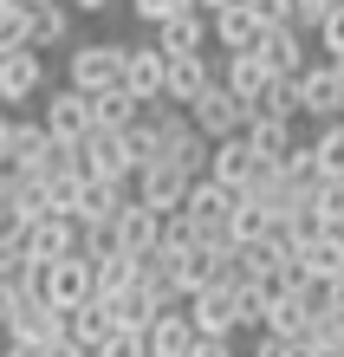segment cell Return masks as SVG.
I'll use <instances>...</instances> for the list:
<instances>
[{
    "label": "cell",
    "mask_w": 344,
    "mask_h": 357,
    "mask_svg": "<svg viewBox=\"0 0 344 357\" xmlns=\"http://www.w3.org/2000/svg\"><path fill=\"white\" fill-rule=\"evenodd\" d=\"M124 59H130V46H111V39H78V46L66 52V85H78L84 98H98V91L124 85Z\"/></svg>",
    "instance_id": "1"
},
{
    "label": "cell",
    "mask_w": 344,
    "mask_h": 357,
    "mask_svg": "<svg viewBox=\"0 0 344 357\" xmlns=\"http://www.w3.org/2000/svg\"><path fill=\"white\" fill-rule=\"evenodd\" d=\"M188 117H195V130H202L208 143H221V137H241L247 123H253V104H247L241 91H227V78H214V85L188 104Z\"/></svg>",
    "instance_id": "2"
},
{
    "label": "cell",
    "mask_w": 344,
    "mask_h": 357,
    "mask_svg": "<svg viewBox=\"0 0 344 357\" xmlns=\"http://www.w3.org/2000/svg\"><path fill=\"white\" fill-rule=\"evenodd\" d=\"M72 331V312L66 305H52L46 292H20V312H13V325L0 331V338H33V344H59Z\"/></svg>",
    "instance_id": "3"
},
{
    "label": "cell",
    "mask_w": 344,
    "mask_h": 357,
    "mask_svg": "<svg viewBox=\"0 0 344 357\" xmlns=\"http://www.w3.org/2000/svg\"><path fill=\"white\" fill-rule=\"evenodd\" d=\"M78 241H84L78 215H59V208H46V215H33V221H27V234H20V247H27V260H66V254H78Z\"/></svg>",
    "instance_id": "4"
},
{
    "label": "cell",
    "mask_w": 344,
    "mask_h": 357,
    "mask_svg": "<svg viewBox=\"0 0 344 357\" xmlns=\"http://www.w3.org/2000/svg\"><path fill=\"white\" fill-rule=\"evenodd\" d=\"M130 188H137V202H149V208H163V215H176V208L188 202V188H195V176H188L182 162H169V156H156V162H143V169L130 176Z\"/></svg>",
    "instance_id": "5"
},
{
    "label": "cell",
    "mask_w": 344,
    "mask_h": 357,
    "mask_svg": "<svg viewBox=\"0 0 344 357\" xmlns=\"http://www.w3.org/2000/svg\"><path fill=\"white\" fill-rule=\"evenodd\" d=\"M234 208H241V188L214 182V176H195V188H188V202H182V215L195 221V227H202V241H208V234H227Z\"/></svg>",
    "instance_id": "6"
},
{
    "label": "cell",
    "mask_w": 344,
    "mask_h": 357,
    "mask_svg": "<svg viewBox=\"0 0 344 357\" xmlns=\"http://www.w3.org/2000/svg\"><path fill=\"white\" fill-rule=\"evenodd\" d=\"M33 292H46V299L52 305H84V299H91V260H84V254H66V260H39V286Z\"/></svg>",
    "instance_id": "7"
},
{
    "label": "cell",
    "mask_w": 344,
    "mask_h": 357,
    "mask_svg": "<svg viewBox=\"0 0 344 357\" xmlns=\"http://www.w3.org/2000/svg\"><path fill=\"white\" fill-rule=\"evenodd\" d=\"M299 104H306L312 123L344 117V72H338V59H318V66L299 72Z\"/></svg>",
    "instance_id": "8"
},
{
    "label": "cell",
    "mask_w": 344,
    "mask_h": 357,
    "mask_svg": "<svg viewBox=\"0 0 344 357\" xmlns=\"http://www.w3.org/2000/svg\"><path fill=\"white\" fill-rule=\"evenodd\" d=\"M188 319H195V331H208V338H234V331H241L234 280H214V286H202V292H188Z\"/></svg>",
    "instance_id": "9"
},
{
    "label": "cell",
    "mask_w": 344,
    "mask_h": 357,
    "mask_svg": "<svg viewBox=\"0 0 344 357\" xmlns=\"http://www.w3.org/2000/svg\"><path fill=\"white\" fill-rule=\"evenodd\" d=\"M39 123H46L59 143H84V137H91V98H84L78 85H59V91H46Z\"/></svg>",
    "instance_id": "10"
},
{
    "label": "cell",
    "mask_w": 344,
    "mask_h": 357,
    "mask_svg": "<svg viewBox=\"0 0 344 357\" xmlns=\"http://www.w3.org/2000/svg\"><path fill=\"white\" fill-rule=\"evenodd\" d=\"M72 156H78V169H84V176H111V182H130V176H137L130 150H124V130H91Z\"/></svg>",
    "instance_id": "11"
},
{
    "label": "cell",
    "mask_w": 344,
    "mask_h": 357,
    "mask_svg": "<svg viewBox=\"0 0 344 357\" xmlns=\"http://www.w3.org/2000/svg\"><path fill=\"white\" fill-rule=\"evenodd\" d=\"M39 91H46V59H39V46L0 52V98L7 104H33Z\"/></svg>",
    "instance_id": "12"
},
{
    "label": "cell",
    "mask_w": 344,
    "mask_h": 357,
    "mask_svg": "<svg viewBox=\"0 0 344 357\" xmlns=\"http://www.w3.org/2000/svg\"><path fill=\"white\" fill-rule=\"evenodd\" d=\"M137 188L130 182H111V176H84V195H78V227H117V215L130 208Z\"/></svg>",
    "instance_id": "13"
},
{
    "label": "cell",
    "mask_w": 344,
    "mask_h": 357,
    "mask_svg": "<svg viewBox=\"0 0 344 357\" xmlns=\"http://www.w3.org/2000/svg\"><path fill=\"white\" fill-rule=\"evenodd\" d=\"M156 46L176 59V52H208V39H214V20L202 13V7H182V13H169V20H156Z\"/></svg>",
    "instance_id": "14"
},
{
    "label": "cell",
    "mask_w": 344,
    "mask_h": 357,
    "mask_svg": "<svg viewBox=\"0 0 344 357\" xmlns=\"http://www.w3.org/2000/svg\"><path fill=\"white\" fill-rule=\"evenodd\" d=\"M124 85H130L143 104H156V98H163V85H169V52L156 46V39L130 46V59H124Z\"/></svg>",
    "instance_id": "15"
},
{
    "label": "cell",
    "mask_w": 344,
    "mask_h": 357,
    "mask_svg": "<svg viewBox=\"0 0 344 357\" xmlns=\"http://www.w3.org/2000/svg\"><path fill=\"white\" fill-rule=\"evenodd\" d=\"M208 20H214V46L221 52H247V46H260V33H267V20H260L253 0H234V7L208 13Z\"/></svg>",
    "instance_id": "16"
},
{
    "label": "cell",
    "mask_w": 344,
    "mask_h": 357,
    "mask_svg": "<svg viewBox=\"0 0 344 357\" xmlns=\"http://www.w3.org/2000/svg\"><path fill=\"white\" fill-rule=\"evenodd\" d=\"M117 247H124V254H156V247H163V208H149V202H137L130 195V208H124V215H117Z\"/></svg>",
    "instance_id": "17"
},
{
    "label": "cell",
    "mask_w": 344,
    "mask_h": 357,
    "mask_svg": "<svg viewBox=\"0 0 344 357\" xmlns=\"http://www.w3.org/2000/svg\"><path fill=\"white\" fill-rule=\"evenodd\" d=\"M208 176H214V182H227V188H247L253 176H260V150L247 143V130L214 143V156H208Z\"/></svg>",
    "instance_id": "18"
},
{
    "label": "cell",
    "mask_w": 344,
    "mask_h": 357,
    "mask_svg": "<svg viewBox=\"0 0 344 357\" xmlns=\"http://www.w3.org/2000/svg\"><path fill=\"white\" fill-rule=\"evenodd\" d=\"M214 78H221V72L208 66V52H176V59H169V85H163V98L188 111V104H195V98L214 85Z\"/></svg>",
    "instance_id": "19"
},
{
    "label": "cell",
    "mask_w": 344,
    "mask_h": 357,
    "mask_svg": "<svg viewBox=\"0 0 344 357\" xmlns=\"http://www.w3.org/2000/svg\"><path fill=\"white\" fill-rule=\"evenodd\" d=\"M221 78H227V91H241L247 104H260V98H267V85H273L279 72L267 66V52H260V46H247V52H227Z\"/></svg>",
    "instance_id": "20"
},
{
    "label": "cell",
    "mask_w": 344,
    "mask_h": 357,
    "mask_svg": "<svg viewBox=\"0 0 344 357\" xmlns=\"http://www.w3.org/2000/svg\"><path fill=\"white\" fill-rule=\"evenodd\" d=\"M66 338H78L84 351H104V344L117 338V312H111V299H98V292H91L84 305H72V331H66Z\"/></svg>",
    "instance_id": "21"
},
{
    "label": "cell",
    "mask_w": 344,
    "mask_h": 357,
    "mask_svg": "<svg viewBox=\"0 0 344 357\" xmlns=\"http://www.w3.org/2000/svg\"><path fill=\"white\" fill-rule=\"evenodd\" d=\"M260 52H267V66L273 72H286V78H299L312 66V52H306V26H267L260 33Z\"/></svg>",
    "instance_id": "22"
},
{
    "label": "cell",
    "mask_w": 344,
    "mask_h": 357,
    "mask_svg": "<svg viewBox=\"0 0 344 357\" xmlns=\"http://www.w3.org/2000/svg\"><path fill=\"white\" fill-rule=\"evenodd\" d=\"M202 331H195V319H188V305L176 312L169 305L156 325H149V357H188V344H195Z\"/></svg>",
    "instance_id": "23"
},
{
    "label": "cell",
    "mask_w": 344,
    "mask_h": 357,
    "mask_svg": "<svg viewBox=\"0 0 344 357\" xmlns=\"http://www.w3.org/2000/svg\"><path fill=\"white\" fill-rule=\"evenodd\" d=\"M137 117H143V98L130 85H111V91L91 98V130H130Z\"/></svg>",
    "instance_id": "24"
},
{
    "label": "cell",
    "mask_w": 344,
    "mask_h": 357,
    "mask_svg": "<svg viewBox=\"0 0 344 357\" xmlns=\"http://www.w3.org/2000/svg\"><path fill=\"white\" fill-rule=\"evenodd\" d=\"M299 273H306L312 286H331L338 273H344V234H318L299 247Z\"/></svg>",
    "instance_id": "25"
},
{
    "label": "cell",
    "mask_w": 344,
    "mask_h": 357,
    "mask_svg": "<svg viewBox=\"0 0 344 357\" xmlns=\"http://www.w3.org/2000/svg\"><path fill=\"white\" fill-rule=\"evenodd\" d=\"M137 273H143V260L124 254V247H111V254L91 260V286H98V299H117L124 286H137Z\"/></svg>",
    "instance_id": "26"
},
{
    "label": "cell",
    "mask_w": 344,
    "mask_h": 357,
    "mask_svg": "<svg viewBox=\"0 0 344 357\" xmlns=\"http://www.w3.org/2000/svg\"><path fill=\"white\" fill-rule=\"evenodd\" d=\"M247 143L260 150V162H279V156L299 143V130H292L286 117H253V123H247Z\"/></svg>",
    "instance_id": "27"
},
{
    "label": "cell",
    "mask_w": 344,
    "mask_h": 357,
    "mask_svg": "<svg viewBox=\"0 0 344 357\" xmlns=\"http://www.w3.org/2000/svg\"><path fill=\"white\" fill-rule=\"evenodd\" d=\"M72 39V0H46V7H33V46H66Z\"/></svg>",
    "instance_id": "28"
},
{
    "label": "cell",
    "mask_w": 344,
    "mask_h": 357,
    "mask_svg": "<svg viewBox=\"0 0 344 357\" xmlns=\"http://www.w3.org/2000/svg\"><path fill=\"white\" fill-rule=\"evenodd\" d=\"M253 117H286V123H299V117H306V104H299V78L279 72L273 85H267V98L253 104Z\"/></svg>",
    "instance_id": "29"
},
{
    "label": "cell",
    "mask_w": 344,
    "mask_h": 357,
    "mask_svg": "<svg viewBox=\"0 0 344 357\" xmlns=\"http://www.w3.org/2000/svg\"><path fill=\"white\" fill-rule=\"evenodd\" d=\"M33 46V7L27 0H0V52Z\"/></svg>",
    "instance_id": "30"
},
{
    "label": "cell",
    "mask_w": 344,
    "mask_h": 357,
    "mask_svg": "<svg viewBox=\"0 0 344 357\" xmlns=\"http://www.w3.org/2000/svg\"><path fill=\"white\" fill-rule=\"evenodd\" d=\"M306 344H312L318 357H344V312H338V305H318V319H312V331H306Z\"/></svg>",
    "instance_id": "31"
},
{
    "label": "cell",
    "mask_w": 344,
    "mask_h": 357,
    "mask_svg": "<svg viewBox=\"0 0 344 357\" xmlns=\"http://www.w3.org/2000/svg\"><path fill=\"white\" fill-rule=\"evenodd\" d=\"M273 227H279V221L267 215V208L241 195V208H234V221H227V234H234V241H241V247H253V241H267V234H273Z\"/></svg>",
    "instance_id": "32"
},
{
    "label": "cell",
    "mask_w": 344,
    "mask_h": 357,
    "mask_svg": "<svg viewBox=\"0 0 344 357\" xmlns=\"http://www.w3.org/2000/svg\"><path fill=\"white\" fill-rule=\"evenodd\" d=\"M312 150H318V169H325V176H344V117H331V123H318V137H312Z\"/></svg>",
    "instance_id": "33"
},
{
    "label": "cell",
    "mask_w": 344,
    "mask_h": 357,
    "mask_svg": "<svg viewBox=\"0 0 344 357\" xmlns=\"http://www.w3.org/2000/svg\"><path fill=\"white\" fill-rule=\"evenodd\" d=\"M312 208H318V221H325V234H338L344 227V176H325L312 188Z\"/></svg>",
    "instance_id": "34"
},
{
    "label": "cell",
    "mask_w": 344,
    "mask_h": 357,
    "mask_svg": "<svg viewBox=\"0 0 344 357\" xmlns=\"http://www.w3.org/2000/svg\"><path fill=\"white\" fill-rule=\"evenodd\" d=\"M318 52H325V59H344V0H338V7L325 13V20H318Z\"/></svg>",
    "instance_id": "35"
},
{
    "label": "cell",
    "mask_w": 344,
    "mask_h": 357,
    "mask_svg": "<svg viewBox=\"0 0 344 357\" xmlns=\"http://www.w3.org/2000/svg\"><path fill=\"white\" fill-rule=\"evenodd\" d=\"M91 357H149V331H117L104 351H91Z\"/></svg>",
    "instance_id": "36"
},
{
    "label": "cell",
    "mask_w": 344,
    "mask_h": 357,
    "mask_svg": "<svg viewBox=\"0 0 344 357\" xmlns=\"http://www.w3.org/2000/svg\"><path fill=\"white\" fill-rule=\"evenodd\" d=\"M182 7H195V0H130V13L143 20V26H156V20H169V13H182Z\"/></svg>",
    "instance_id": "37"
},
{
    "label": "cell",
    "mask_w": 344,
    "mask_h": 357,
    "mask_svg": "<svg viewBox=\"0 0 344 357\" xmlns=\"http://www.w3.org/2000/svg\"><path fill=\"white\" fill-rule=\"evenodd\" d=\"M267 26H299V0H253Z\"/></svg>",
    "instance_id": "38"
},
{
    "label": "cell",
    "mask_w": 344,
    "mask_h": 357,
    "mask_svg": "<svg viewBox=\"0 0 344 357\" xmlns=\"http://www.w3.org/2000/svg\"><path fill=\"white\" fill-rule=\"evenodd\" d=\"M338 7V0H299V26H306V33H318V20H325Z\"/></svg>",
    "instance_id": "39"
},
{
    "label": "cell",
    "mask_w": 344,
    "mask_h": 357,
    "mask_svg": "<svg viewBox=\"0 0 344 357\" xmlns=\"http://www.w3.org/2000/svg\"><path fill=\"white\" fill-rule=\"evenodd\" d=\"M188 357H234V338H208V331H202V338L188 344Z\"/></svg>",
    "instance_id": "40"
},
{
    "label": "cell",
    "mask_w": 344,
    "mask_h": 357,
    "mask_svg": "<svg viewBox=\"0 0 344 357\" xmlns=\"http://www.w3.org/2000/svg\"><path fill=\"white\" fill-rule=\"evenodd\" d=\"M20 292H27V286H13V280H0V331L13 325V312H20Z\"/></svg>",
    "instance_id": "41"
},
{
    "label": "cell",
    "mask_w": 344,
    "mask_h": 357,
    "mask_svg": "<svg viewBox=\"0 0 344 357\" xmlns=\"http://www.w3.org/2000/svg\"><path fill=\"white\" fill-rule=\"evenodd\" d=\"M0 351H7V357H46V344H33V338H7Z\"/></svg>",
    "instance_id": "42"
},
{
    "label": "cell",
    "mask_w": 344,
    "mask_h": 357,
    "mask_svg": "<svg viewBox=\"0 0 344 357\" xmlns=\"http://www.w3.org/2000/svg\"><path fill=\"white\" fill-rule=\"evenodd\" d=\"M46 357H91V351H84L78 338H59V344H46Z\"/></svg>",
    "instance_id": "43"
},
{
    "label": "cell",
    "mask_w": 344,
    "mask_h": 357,
    "mask_svg": "<svg viewBox=\"0 0 344 357\" xmlns=\"http://www.w3.org/2000/svg\"><path fill=\"white\" fill-rule=\"evenodd\" d=\"M7 123H13V117H0V176L13 169V162H7Z\"/></svg>",
    "instance_id": "44"
},
{
    "label": "cell",
    "mask_w": 344,
    "mask_h": 357,
    "mask_svg": "<svg viewBox=\"0 0 344 357\" xmlns=\"http://www.w3.org/2000/svg\"><path fill=\"white\" fill-rule=\"evenodd\" d=\"M78 13H104V7H117V0H72Z\"/></svg>",
    "instance_id": "45"
},
{
    "label": "cell",
    "mask_w": 344,
    "mask_h": 357,
    "mask_svg": "<svg viewBox=\"0 0 344 357\" xmlns=\"http://www.w3.org/2000/svg\"><path fill=\"white\" fill-rule=\"evenodd\" d=\"M195 7H202V13H221V7H234V0H195Z\"/></svg>",
    "instance_id": "46"
},
{
    "label": "cell",
    "mask_w": 344,
    "mask_h": 357,
    "mask_svg": "<svg viewBox=\"0 0 344 357\" xmlns=\"http://www.w3.org/2000/svg\"><path fill=\"white\" fill-rule=\"evenodd\" d=\"M27 7H46V0H27Z\"/></svg>",
    "instance_id": "47"
},
{
    "label": "cell",
    "mask_w": 344,
    "mask_h": 357,
    "mask_svg": "<svg viewBox=\"0 0 344 357\" xmlns=\"http://www.w3.org/2000/svg\"><path fill=\"white\" fill-rule=\"evenodd\" d=\"M0 117H7V98H0Z\"/></svg>",
    "instance_id": "48"
},
{
    "label": "cell",
    "mask_w": 344,
    "mask_h": 357,
    "mask_svg": "<svg viewBox=\"0 0 344 357\" xmlns=\"http://www.w3.org/2000/svg\"><path fill=\"white\" fill-rule=\"evenodd\" d=\"M338 234H344V227H338Z\"/></svg>",
    "instance_id": "49"
},
{
    "label": "cell",
    "mask_w": 344,
    "mask_h": 357,
    "mask_svg": "<svg viewBox=\"0 0 344 357\" xmlns=\"http://www.w3.org/2000/svg\"><path fill=\"white\" fill-rule=\"evenodd\" d=\"M0 357H7V351H0Z\"/></svg>",
    "instance_id": "50"
}]
</instances>
